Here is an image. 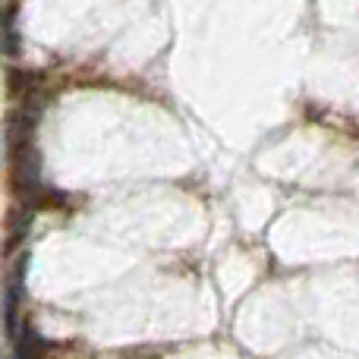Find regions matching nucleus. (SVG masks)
I'll return each mask as SVG.
<instances>
[{"mask_svg": "<svg viewBox=\"0 0 359 359\" xmlns=\"http://www.w3.org/2000/svg\"><path fill=\"white\" fill-rule=\"evenodd\" d=\"M22 38H19V6L10 4L0 10V54L4 57H16L22 48Z\"/></svg>", "mask_w": 359, "mask_h": 359, "instance_id": "7ed1b4c3", "label": "nucleus"}, {"mask_svg": "<svg viewBox=\"0 0 359 359\" xmlns=\"http://www.w3.org/2000/svg\"><path fill=\"white\" fill-rule=\"evenodd\" d=\"M44 353H48L44 337L35 328H22L19 344H16V359H44Z\"/></svg>", "mask_w": 359, "mask_h": 359, "instance_id": "39448f33", "label": "nucleus"}, {"mask_svg": "<svg viewBox=\"0 0 359 359\" xmlns=\"http://www.w3.org/2000/svg\"><path fill=\"white\" fill-rule=\"evenodd\" d=\"M38 126V114L32 111H16L10 114V120H6V142H10V151L22 149V145L32 142V133H35Z\"/></svg>", "mask_w": 359, "mask_h": 359, "instance_id": "20e7f679", "label": "nucleus"}, {"mask_svg": "<svg viewBox=\"0 0 359 359\" xmlns=\"http://www.w3.org/2000/svg\"><path fill=\"white\" fill-rule=\"evenodd\" d=\"M22 287H25V255L16 262L10 280H6V334H16V318H19V303H22Z\"/></svg>", "mask_w": 359, "mask_h": 359, "instance_id": "f03ea898", "label": "nucleus"}, {"mask_svg": "<svg viewBox=\"0 0 359 359\" xmlns=\"http://www.w3.org/2000/svg\"><path fill=\"white\" fill-rule=\"evenodd\" d=\"M13 186L19 196L38 192V186H41V158L32 142L13 151Z\"/></svg>", "mask_w": 359, "mask_h": 359, "instance_id": "f257e3e1", "label": "nucleus"}]
</instances>
